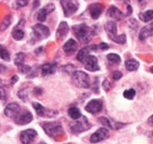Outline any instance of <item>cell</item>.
<instances>
[{
	"instance_id": "obj_46",
	"label": "cell",
	"mask_w": 153,
	"mask_h": 144,
	"mask_svg": "<svg viewBox=\"0 0 153 144\" xmlns=\"http://www.w3.org/2000/svg\"><path fill=\"white\" fill-rule=\"evenodd\" d=\"M150 71H151L153 73V67H151V69H150Z\"/></svg>"
},
{
	"instance_id": "obj_39",
	"label": "cell",
	"mask_w": 153,
	"mask_h": 144,
	"mask_svg": "<svg viewBox=\"0 0 153 144\" xmlns=\"http://www.w3.org/2000/svg\"><path fill=\"white\" fill-rule=\"evenodd\" d=\"M103 89H104L105 91H109V89H111V83H109L108 81H103Z\"/></svg>"
},
{
	"instance_id": "obj_26",
	"label": "cell",
	"mask_w": 153,
	"mask_h": 144,
	"mask_svg": "<svg viewBox=\"0 0 153 144\" xmlns=\"http://www.w3.org/2000/svg\"><path fill=\"white\" fill-rule=\"evenodd\" d=\"M10 22H12V16H10V15H6V16L2 19V22H1V24H0V31H5L10 25Z\"/></svg>"
},
{
	"instance_id": "obj_28",
	"label": "cell",
	"mask_w": 153,
	"mask_h": 144,
	"mask_svg": "<svg viewBox=\"0 0 153 144\" xmlns=\"http://www.w3.org/2000/svg\"><path fill=\"white\" fill-rule=\"evenodd\" d=\"M25 61V54L23 52H18L15 57V64L17 66H21L24 64Z\"/></svg>"
},
{
	"instance_id": "obj_37",
	"label": "cell",
	"mask_w": 153,
	"mask_h": 144,
	"mask_svg": "<svg viewBox=\"0 0 153 144\" xmlns=\"http://www.w3.org/2000/svg\"><path fill=\"white\" fill-rule=\"evenodd\" d=\"M28 2H29V0H17L16 4H17V6H19V7H22V6L27 5Z\"/></svg>"
},
{
	"instance_id": "obj_7",
	"label": "cell",
	"mask_w": 153,
	"mask_h": 144,
	"mask_svg": "<svg viewBox=\"0 0 153 144\" xmlns=\"http://www.w3.org/2000/svg\"><path fill=\"white\" fill-rule=\"evenodd\" d=\"M38 133L34 130H25L20 134V140L22 144H31L36 139Z\"/></svg>"
},
{
	"instance_id": "obj_27",
	"label": "cell",
	"mask_w": 153,
	"mask_h": 144,
	"mask_svg": "<svg viewBox=\"0 0 153 144\" xmlns=\"http://www.w3.org/2000/svg\"><path fill=\"white\" fill-rule=\"evenodd\" d=\"M69 113V116H70L72 119L74 120H77L78 118L81 117V114H80V111H79L77 108H75V107H73V108H70L68 111Z\"/></svg>"
},
{
	"instance_id": "obj_22",
	"label": "cell",
	"mask_w": 153,
	"mask_h": 144,
	"mask_svg": "<svg viewBox=\"0 0 153 144\" xmlns=\"http://www.w3.org/2000/svg\"><path fill=\"white\" fill-rule=\"evenodd\" d=\"M105 31H107V34H108L111 39L116 37L117 36V25H116V23L113 22V21H108V22L105 24Z\"/></svg>"
},
{
	"instance_id": "obj_6",
	"label": "cell",
	"mask_w": 153,
	"mask_h": 144,
	"mask_svg": "<svg viewBox=\"0 0 153 144\" xmlns=\"http://www.w3.org/2000/svg\"><path fill=\"white\" fill-rule=\"evenodd\" d=\"M32 31H33V35L38 40H44V39L48 38V36L50 35V31L48 29V27L42 24L34 25L32 27Z\"/></svg>"
},
{
	"instance_id": "obj_36",
	"label": "cell",
	"mask_w": 153,
	"mask_h": 144,
	"mask_svg": "<svg viewBox=\"0 0 153 144\" xmlns=\"http://www.w3.org/2000/svg\"><path fill=\"white\" fill-rule=\"evenodd\" d=\"M19 68H20L21 73H27L31 70V68L29 67V66H26V65H21V66H19Z\"/></svg>"
},
{
	"instance_id": "obj_5",
	"label": "cell",
	"mask_w": 153,
	"mask_h": 144,
	"mask_svg": "<svg viewBox=\"0 0 153 144\" xmlns=\"http://www.w3.org/2000/svg\"><path fill=\"white\" fill-rule=\"evenodd\" d=\"M61 4L66 17H70L78 10V3L76 0H61Z\"/></svg>"
},
{
	"instance_id": "obj_11",
	"label": "cell",
	"mask_w": 153,
	"mask_h": 144,
	"mask_svg": "<svg viewBox=\"0 0 153 144\" xmlns=\"http://www.w3.org/2000/svg\"><path fill=\"white\" fill-rule=\"evenodd\" d=\"M107 137H108V131H107V128H99L98 131H96L91 136V142L92 143L100 142V141L106 139Z\"/></svg>"
},
{
	"instance_id": "obj_18",
	"label": "cell",
	"mask_w": 153,
	"mask_h": 144,
	"mask_svg": "<svg viewBox=\"0 0 153 144\" xmlns=\"http://www.w3.org/2000/svg\"><path fill=\"white\" fill-rule=\"evenodd\" d=\"M64 51L67 53V54H72L73 52L77 50V43L76 41H74L73 39H70L66 42V44L62 47Z\"/></svg>"
},
{
	"instance_id": "obj_41",
	"label": "cell",
	"mask_w": 153,
	"mask_h": 144,
	"mask_svg": "<svg viewBox=\"0 0 153 144\" xmlns=\"http://www.w3.org/2000/svg\"><path fill=\"white\" fill-rule=\"evenodd\" d=\"M98 48L102 49V50H106V49H108V45L106 44V43H100L98 46Z\"/></svg>"
},
{
	"instance_id": "obj_44",
	"label": "cell",
	"mask_w": 153,
	"mask_h": 144,
	"mask_svg": "<svg viewBox=\"0 0 153 144\" xmlns=\"http://www.w3.org/2000/svg\"><path fill=\"white\" fill-rule=\"evenodd\" d=\"M18 76L17 75H15V76H13V78H12V84H14V83H16V81H18Z\"/></svg>"
},
{
	"instance_id": "obj_4",
	"label": "cell",
	"mask_w": 153,
	"mask_h": 144,
	"mask_svg": "<svg viewBox=\"0 0 153 144\" xmlns=\"http://www.w3.org/2000/svg\"><path fill=\"white\" fill-rule=\"evenodd\" d=\"M43 128L45 133L50 137H55L56 135L62 133V126L59 122H46L43 123Z\"/></svg>"
},
{
	"instance_id": "obj_29",
	"label": "cell",
	"mask_w": 153,
	"mask_h": 144,
	"mask_svg": "<svg viewBox=\"0 0 153 144\" xmlns=\"http://www.w3.org/2000/svg\"><path fill=\"white\" fill-rule=\"evenodd\" d=\"M0 57L4 61H10V52L7 51V49L4 48L2 45H0Z\"/></svg>"
},
{
	"instance_id": "obj_32",
	"label": "cell",
	"mask_w": 153,
	"mask_h": 144,
	"mask_svg": "<svg viewBox=\"0 0 153 144\" xmlns=\"http://www.w3.org/2000/svg\"><path fill=\"white\" fill-rule=\"evenodd\" d=\"M111 40L114 41V42H116V43H118V44H125L126 43V36L123 34V35H120V36H116V37H114Z\"/></svg>"
},
{
	"instance_id": "obj_15",
	"label": "cell",
	"mask_w": 153,
	"mask_h": 144,
	"mask_svg": "<svg viewBox=\"0 0 153 144\" xmlns=\"http://www.w3.org/2000/svg\"><path fill=\"white\" fill-rule=\"evenodd\" d=\"M103 10H104V7H103V5L100 3H93L89 7L90 15H91V17L93 19H98L99 16L102 14Z\"/></svg>"
},
{
	"instance_id": "obj_13",
	"label": "cell",
	"mask_w": 153,
	"mask_h": 144,
	"mask_svg": "<svg viewBox=\"0 0 153 144\" xmlns=\"http://www.w3.org/2000/svg\"><path fill=\"white\" fill-rule=\"evenodd\" d=\"M54 8L55 7L52 3L47 4L46 6H44L43 8H41V10L38 12V14H36V19H38L40 22H44L47 18V15L50 14V13H52L53 10H54Z\"/></svg>"
},
{
	"instance_id": "obj_21",
	"label": "cell",
	"mask_w": 153,
	"mask_h": 144,
	"mask_svg": "<svg viewBox=\"0 0 153 144\" xmlns=\"http://www.w3.org/2000/svg\"><path fill=\"white\" fill-rule=\"evenodd\" d=\"M68 31H69L68 23L61 22V24H59V28H57V31H56V38L59 39V40H62V39H64L65 37H66Z\"/></svg>"
},
{
	"instance_id": "obj_23",
	"label": "cell",
	"mask_w": 153,
	"mask_h": 144,
	"mask_svg": "<svg viewBox=\"0 0 153 144\" xmlns=\"http://www.w3.org/2000/svg\"><path fill=\"white\" fill-rule=\"evenodd\" d=\"M107 15H108V17H111V18H115V19H117V20H121V18L123 17L121 10H118L116 6H111V7L108 8V10H107Z\"/></svg>"
},
{
	"instance_id": "obj_38",
	"label": "cell",
	"mask_w": 153,
	"mask_h": 144,
	"mask_svg": "<svg viewBox=\"0 0 153 144\" xmlns=\"http://www.w3.org/2000/svg\"><path fill=\"white\" fill-rule=\"evenodd\" d=\"M113 77L114 79H116V81H118V79H120L122 77V73L120 71H115L113 72Z\"/></svg>"
},
{
	"instance_id": "obj_25",
	"label": "cell",
	"mask_w": 153,
	"mask_h": 144,
	"mask_svg": "<svg viewBox=\"0 0 153 144\" xmlns=\"http://www.w3.org/2000/svg\"><path fill=\"white\" fill-rule=\"evenodd\" d=\"M139 17L144 22H149V21L153 20V10H149L144 13H141V14L139 15Z\"/></svg>"
},
{
	"instance_id": "obj_8",
	"label": "cell",
	"mask_w": 153,
	"mask_h": 144,
	"mask_svg": "<svg viewBox=\"0 0 153 144\" xmlns=\"http://www.w3.org/2000/svg\"><path fill=\"white\" fill-rule=\"evenodd\" d=\"M32 107L34 108L36 114H38L40 117H53V116L57 115V112L46 110L44 107L42 106V104H38V102H32Z\"/></svg>"
},
{
	"instance_id": "obj_16",
	"label": "cell",
	"mask_w": 153,
	"mask_h": 144,
	"mask_svg": "<svg viewBox=\"0 0 153 144\" xmlns=\"http://www.w3.org/2000/svg\"><path fill=\"white\" fill-rule=\"evenodd\" d=\"M98 47L97 46H87V47H83L82 49H80L79 50V52L77 53V60H78L79 62H81V63H85V59H87L88 57H89V53L90 51L93 50V49H97Z\"/></svg>"
},
{
	"instance_id": "obj_14",
	"label": "cell",
	"mask_w": 153,
	"mask_h": 144,
	"mask_svg": "<svg viewBox=\"0 0 153 144\" xmlns=\"http://www.w3.org/2000/svg\"><path fill=\"white\" fill-rule=\"evenodd\" d=\"M102 101L101 100H98V99H94V100H91L89 104H87L85 107V110L87 112L91 114H97L102 110Z\"/></svg>"
},
{
	"instance_id": "obj_19",
	"label": "cell",
	"mask_w": 153,
	"mask_h": 144,
	"mask_svg": "<svg viewBox=\"0 0 153 144\" xmlns=\"http://www.w3.org/2000/svg\"><path fill=\"white\" fill-rule=\"evenodd\" d=\"M99 121L102 125H104V128H120L121 126H123L124 124H121V123H114L111 121V119L109 118H106V117H100L99 118Z\"/></svg>"
},
{
	"instance_id": "obj_42",
	"label": "cell",
	"mask_w": 153,
	"mask_h": 144,
	"mask_svg": "<svg viewBox=\"0 0 153 144\" xmlns=\"http://www.w3.org/2000/svg\"><path fill=\"white\" fill-rule=\"evenodd\" d=\"M6 71V67L2 64H0V73H4Z\"/></svg>"
},
{
	"instance_id": "obj_35",
	"label": "cell",
	"mask_w": 153,
	"mask_h": 144,
	"mask_svg": "<svg viewBox=\"0 0 153 144\" xmlns=\"http://www.w3.org/2000/svg\"><path fill=\"white\" fill-rule=\"evenodd\" d=\"M62 71H66V72H75V66L73 65H67V66H64L62 68Z\"/></svg>"
},
{
	"instance_id": "obj_10",
	"label": "cell",
	"mask_w": 153,
	"mask_h": 144,
	"mask_svg": "<svg viewBox=\"0 0 153 144\" xmlns=\"http://www.w3.org/2000/svg\"><path fill=\"white\" fill-rule=\"evenodd\" d=\"M33 117H32V114L28 111H24L22 113H20L16 118H15V121L17 124H20V125H25V124H28L29 122L32 121Z\"/></svg>"
},
{
	"instance_id": "obj_43",
	"label": "cell",
	"mask_w": 153,
	"mask_h": 144,
	"mask_svg": "<svg viewBox=\"0 0 153 144\" xmlns=\"http://www.w3.org/2000/svg\"><path fill=\"white\" fill-rule=\"evenodd\" d=\"M127 10H128V12H127V15H131V13H132V8H131V6H127Z\"/></svg>"
},
{
	"instance_id": "obj_47",
	"label": "cell",
	"mask_w": 153,
	"mask_h": 144,
	"mask_svg": "<svg viewBox=\"0 0 153 144\" xmlns=\"http://www.w3.org/2000/svg\"><path fill=\"white\" fill-rule=\"evenodd\" d=\"M39 144H45L44 142H40V143H39Z\"/></svg>"
},
{
	"instance_id": "obj_17",
	"label": "cell",
	"mask_w": 153,
	"mask_h": 144,
	"mask_svg": "<svg viewBox=\"0 0 153 144\" xmlns=\"http://www.w3.org/2000/svg\"><path fill=\"white\" fill-rule=\"evenodd\" d=\"M41 71H42L43 76H46V75L53 74L56 71V64L55 63H46L41 67Z\"/></svg>"
},
{
	"instance_id": "obj_45",
	"label": "cell",
	"mask_w": 153,
	"mask_h": 144,
	"mask_svg": "<svg viewBox=\"0 0 153 144\" xmlns=\"http://www.w3.org/2000/svg\"><path fill=\"white\" fill-rule=\"evenodd\" d=\"M148 122H149V123L153 126V115L149 118V119H148Z\"/></svg>"
},
{
	"instance_id": "obj_1",
	"label": "cell",
	"mask_w": 153,
	"mask_h": 144,
	"mask_svg": "<svg viewBox=\"0 0 153 144\" xmlns=\"http://www.w3.org/2000/svg\"><path fill=\"white\" fill-rule=\"evenodd\" d=\"M73 33L82 44H88L93 37V31L88 25L79 24L73 26Z\"/></svg>"
},
{
	"instance_id": "obj_30",
	"label": "cell",
	"mask_w": 153,
	"mask_h": 144,
	"mask_svg": "<svg viewBox=\"0 0 153 144\" xmlns=\"http://www.w3.org/2000/svg\"><path fill=\"white\" fill-rule=\"evenodd\" d=\"M13 38H14L15 40H17V41L22 40V39L24 38V31H23L22 29H20V28L14 29V31H13Z\"/></svg>"
},
{
	"instance_id": "obj_33",
	"label": "cell",
	"mask_w": 153,
	"mask_h": 144,
	"mask_svg": "<svg viewBox=\"0 0 153 144\" xmlns=\"http://www.w3.org/2000/svg\"><path fill=\"white\" fill-rule=\"evenodd\" d=\"M123 94H124V97L127 98V99H132V98L135 96V91L133 89H129V90L124 91Z\"/></svg>"
},
{
	"instance_id": "obj_31",
	"label": "cell",
	"mask_w": 153,
	"mask_h": 144,
	"mask_svg": "<svg viewBox=\"0 0 153 144\" xmlns=\"http://www.w3.org/2000/svg\"><path fill=\"white\" fill-rule=\"evenodd\" d=\"M107 60L113 64H119L121 62V57L116 53H109L107 54Z\"/></svg>"
},
{
	"instance_id": "obj_24",
	"label": "cell",
	"mask_w": 153,
	"mask_h": 144,
	"mask_svg": "<svg viewBox=\"0 0 153 144\" xmlns=\"http://www.w3.org/2000/svg\"><path fill=\"white\" fill-rule=\"evenodd\" d=\"M139 62L135 61L134 59H130L128 60V61H126V63H125V66H126V69L128 70V71H134V70H137V68H139Z\"/></svg>"
},
{
	"instance_id": "obj_48",
	"label": "cell",
	"mask_w": 153,
	"mask_h": 144,
	"mask_svg": "<svg viewBox=\"0 0 153 144\" xmlns=\"http://www.w3.org/2000/svg\"><path fill=\"white\" fill-rule=\"evenodd\" d=\"M0 85H1V79H0Z\"/></svg>"
},
{
	"instance_id": "obj_20",
	"label": "cell",
	"mask_w": 153,
	"mask_h": 144,
	"mask_svg": "<svg viewBox=\"0 0 153 144\" xmlns=\"http://www.w3.org/2000/svg\"><path fill=\"white\" fill-rule=\"evenodd\" d=\"M153 36V23L151 24L147 25V26L143 27V29L141 31V33H140V40L141 41H145L147 38H149V37Z\"/></svg>"
},
{
	"instance_id": "obj_12",
	"label": "cell",
	"mask_w": 153,
	"mask_h": 144,
	"mask_svg": "<svg viewBox=\"0 0 153 144\" xmlns=\"http://www.w3.org/2000/svg\"><path fill=\"white\" fill-rule=\"evenodd\" d=\"M85 67L87 70L92 71V72L99 70V65H98V60H97V57H95V55L90 54L85 61Z\"/></svg>"
},
{
	"instance_id": "obj_40",
	"label": "cell",
	"mask_w": 153,
	"mask_h": 144,
	"mask_svg": "<svg viewBox=\"0 0 153 144\" xmlns=\"http://www.w3.org/2000/svg\"><path fill=\"white\" fill-rule=\"evenodd\" d=\"M6 97V94H5V90L3 89V88L0 87V99L1 100H4Z\"/></svg>"
},
{
	"instance_id": "obj_3",
	"label": "cell",
	"mask_w": 153,
	"mask_h": 144,
	"mask_svg": "<svg viewBox=\"0 0 153 144\" xmlns=\"http://www.w3.org/2000/svg\"><path fill=\"white\" fill-rule=\"evenodd\" d=\"M90 123L88 121V119L85 117H80L77 120H75L74 122L70 123V130L72 131L75 134H79V133H82L85 131L89 130L90 128Z\"/></svg>"
},
{
	"instance_id": "obj_9",
	"label": "cell",
	"mask_w": 153,
	"mask_h": 144,
	"mask_svg": "<svg viewBox=\"0 0 153 144\" xmlns=\"http://www.w3.org/2000/svg\"><path fill=\"white\" fill-rule=\"evenodd\" d=\"M4 114L8 118L15 119L20 114V106L18 104H16V102H12V104H7V107L4 110Z\"/></svg>"
},
{
	"instance_id": "obj_2",
	"label": "cell",
	"mask_w": 153,
	"mask_h": 144,
	"mask_svg": "<svg viewBox=\"0 0 153 144\" xmlns=\"http://www.w3.org/2000/svg\"><path fill=\"white\" fill-rule=\"evenodd\" d=\"M72 81L76 87H79V88H89L90 87L89 75L82 71H75L73 73Z\"/></svg>"
},
{
	"instance_id": "obj_50",
	"label": "cell",
	"mask_w": 153,
	"mask_h": 144,
	"mask_svg": "<svg viewBox=\"0 0 153 144\" xmlns=\"http://www.w3.org/2000/svg\"><path fill=\"white\" fill-rule=\"evenodd\" d=\"M139 1H143V0H139Z\"/></svg>"
},
{
	"instance_id": "obj_49",
	"label": "cell",
	"mask_w": 153,
	"mask_h": 144,
	"mask_svg": "<svg viewBox=\"0 0 153 144\" xmlns=\"http://www.w3.org/2000/svg\"><path fill=\"white\" fill-rule=\"evenodd\" d=\"M124 1H128V0H124Z\"/></svg>"
},
{
	"instance_id": "obj_34",
	"label": "cell",
	"mask_w": 153,
	"mask_h": 144,
	"mask_svg": "<svg viewBox=\"0 0 153 144\" xmlns=\"http://www.w3.org/2000/svg\"><path fill=\"white\" fill-rule=\"evenodd\" d=\"M19 97L21 98V99L23 100H27V98H28V94H27V90L26 89H23L21 90V91H19Z\"/></svg>"
}]
</instances>
